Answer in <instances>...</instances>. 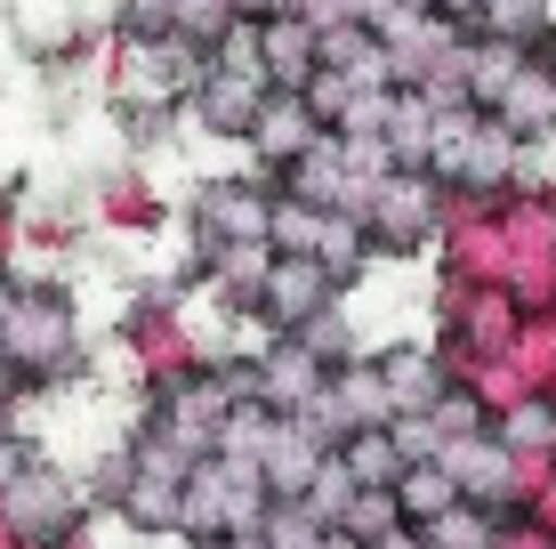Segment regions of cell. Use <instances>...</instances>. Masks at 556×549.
I'll return each instance as SVG.
<instances>
[{
    "mask_svg": "<svg viewBox=\"0 0 556 549\" xmlns=\"http://www.w3.org/2000/svg\"><path fill=\"white\" fill-rule=\"evenodd\" d=\"M323 138H331V129H323V113L306 105L299 89H275V98H266V113H258V129H251L242 146H251L266 170H299Z\"/></svg>",
    "mask_w": 556,
    "mask_h": 549,
    "instance_id": "obj_1",
    "label": "cell"
},
{
    "mask_svg": "<svg viewBox=\"0 0 556 549\" xmlns=\"http://www.w3.org/2000/svg\"><path fill=\"white\" fill-rule=\"evenodd\" d=\"M258 57H266V82L275 89H315L323 73V25L315 16H258Z\"/></svg>",
    "mask_w": 556,
    "mask_h": 549,
    "instance_id": "obj_2",
    "label": "cell"
},
{
    "mask_svg": "<svg viewBox=\"0 0 556 549\" xmlns=\"http://www.w3.org/2000/svg\"><path fill=\"white\" fill-rule=\"evenodd\" d=\"M331 291H339V275L323 267V259H291L282 251L275 275H266V308H275L291 332H306L315 315H331Z\"/></svg>",
    "mask_w": 556,
    "mask_h": 549,
    "instance_id": "obj_3",
    "label": "cell"
},
{
    "mask_svg": "<svg viewBox=\"0 0 556 549\" xmlns=\"http://www.w3.org/2000/svg\"><path fill=\"white\" fill-rule=\"evenodd\" d=\"M235 25H251V16H242V0H178V25H169V33H186L194 49H218Z\"/></svg>",
    "mask_w": 556,
    "mask_h": 549,
    "instance_id": "obj_4",
    "label": "cell"
},
{
    "mask_svg": "<svg viewBox=\"0 0 556 549\" xmlns=\"http://www.w3.org/2000/svg\"><path fill=\"white\" fill-rule=\"evenodd\" d=\"M379 372H388L395 404H412V396H419V404H435V396H444V380H435V364H428V355H412V348H395V355H388Z\"/></svg>",
    "mask_w": 556,
    "mask_h": 549,
    "instance_id": "obj_5",
    "label": "cell"
},
{
    "mask_svg": "<svg viewBox=\"0 0 556 549\" xmlns=\"http://www.w3.org/2000/svg\"><path fill=\"white\" fill-rule=\"evenodd\" d=\"M492 525L484 517H468V509H452V517H435V549H484Z\"/></svg>",
    "mask_w": 556,
    "mask_h": 549,
    "instance_id": "obj_6",
    "label": "cell"
}]
</instances>
